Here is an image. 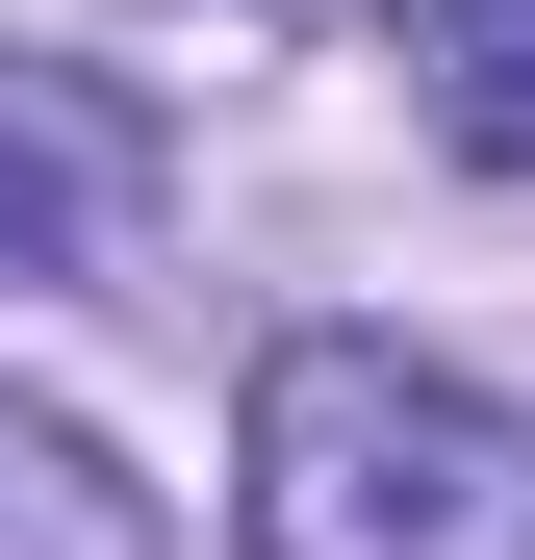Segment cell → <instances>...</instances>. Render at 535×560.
<instances>
[{
    "mask_svg": "<svg viewBox=\"0 0 535 560\" xmlns=\"http://www.w3.org/2000/svg\"><path fill=\"white\" fill-rule=\"evenodd\" d=\"M230 510L255 560H535V433L408 331H281L230 408Z\"/></svg>",
    "mask_w": 535,
    "mask_h": 560,
    "instance_id": "cell-1",
    "label": "cell"
},
{
    "mask_svg": "<svg viewBox=\"0 0 535 560\" xmlns=\"http://www.w3.org/2000/svg\"><path fill=\"white\" fill-rule=\"evenodd\" d=\"M153 205V128L103 77H0V280H103Z\"/></svg>",
    "mask_w": 535,
    "mask_h": 560,
    "instance_id": "cell-2",
    "label": "cell"
},
{
    "mask_svg": "<svg viewBox=\"0 0 535 560\" xmlns=\"http://www.w3.org/2000/svg\"><path fill=\"white\" fill-rule=\"evenodd\" d=\"M0 560H153V485L77 408H26V383H0Z\"/></svg>",
    "mask_w": 535,
    "mask_h": 560,
    "instance_id": "cell-3",
    "label": "cell"
},
{
    "mask_svg": "<svg viewBox=\"0 0 535 560\" xmlns=\"http://www.w3.org/2000/svg\"><path fill=\"white\" fill-rule=\"evenodd\" d=\"M383 77H408L485 178H535V0H408V51H383Z\"/></svg>",
    "mask_w": 535,
    "mask_h": 560,
    "instance_id": "cell-4",
    "label": "cell"
}]
</instances>
